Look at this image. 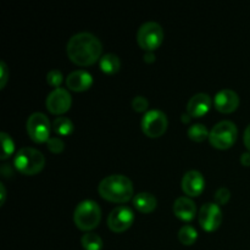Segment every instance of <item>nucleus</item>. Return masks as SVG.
Wrapping results in <instances>:
<instances>
[{
  "instance_id": "nucleus-1",
  "label": "nucleus",
  "mask_w": 250,
  "mask_h": 250,
  "mask_svg": "<svg viewBox=\"0 0 250 250\" xmlns=\"http://www.w3.org/2000/svg\"><path fill=\"white\" fill-rule=\"evenodd\" d=\"M67 55L75 63L87 66L94 63L102 54V42L93 33L80 32L76 33L67 42Z\"/></svg>"
},
{
  "instance_id": "nucleus-2",
  "label": "nucleus",
  "mask_w": 250,
  "mask_h": 250,
  "mask_svg": "<svg viewBox=\"0 0 250 250\" xmlns=\"http://www.w3.org/2000/svg\"><path fill=\"white\" fill-rule=\"evenodd\" d=\"M100 195L110 202L125 203L133 195V183L121 173L106 176L98 186Z\"/></svg>"
},
{
  "instance_id": "nucleus-3",
  "label": "nucleus",
  "mask_w": 250,
  "mask_h": 250,
  "mask_svg": "<svg viewBox=\"0 0 250 250\" xmlns=\"http://www.w3.org/2000/svg\"><path fill=\"white\" fill-rule=\"evenodd\" d=\"M102 219V209L99 204L92 199H85L78 203L73 214V220L78 229L89 231L98 226Z\"/></svg>"
},
{
  "instance_id": "nucleus-4",
  "label": "nucleus",
  "mask_w": 250,
  "mask_h": 250,
  "mask_svg": "<svg viewBox=\"0 0 250 250\" xmlns=\"http://www.w3.org/2000/svg\"><path fill=\"white\" fill-rule=\"evenodd\" d=\"M15 166L20 172L24 175H36L45 164V158L38 149L23 146L15 155Z\"/></svg>"
},
{
  "instance_id": "nucleus-5",
  "label": "nucleus",
  "mask_w": 250,
  "mask_h": 250,
  "mask_svg": "<svg viewBox=\"0 0 250 250\" xmlns=\"http://www.w3.org/2000/svg\"><path fill=\"white\" fill-rule=\"evenodd\" d=\"M237 126L229 120L217 122L209 133V141L215 148L227 149L236 142Z\"/></svg>"
},
{
  "instance_id": "nucleus-6",
  "label": "nucleus",
  "mask_w": 250,
  "mask_h": 250,
  "mask_svg": "<svg viewBox=\"0 0 250 250\" xmlns=\"http://www.w3.org/2000/svg\"><path fill=\"white\" fill-rule=\"evenodd\" d=\"M164 39L163 27L155 21L144 22L137 32V42L146 51H153L158 48Z\"/></svg>"
},
{
  "instance_id": "nucleus-7",
  "label": "nucleus",
  "mask_w": 250,
  "mask_h": 250,
  "mask_svg": "<svg viewBox=\"0 0 250 250\" xmlns=\"http://www.w3.org/2000/svg\"><path fill=\"white\" fill-rule=\"evenodd\" d=\"M27 132L29 137L37 143H43L49 141L50 134V121L43 112H33L27 119Z\"/></svg>"
},
{
  "instance_id": "nucleus-8",
  "label": "nucleus",
  "mask_w": 250,
  "mask_h": 250,
  "mask_svg": "<svg viewBox=\"0 0 250 250\" xmlns=\"http://www.w3.org/2000/svg\"><path fill=\"white\" fill-rule=\"evenodd\" d=\"M142 128L144 133L151 138L163 136L167 128V116L161 110H149L142 119Z\"/></svg>"
},
{
  "instance_id": "nucleus-9",
  "label": "nucleus",
  "mask_w": 250,
  "mask_h": 250,
  "mask_svg": "<svg viewBox=\"0 0 250 250\" xmlns=\"http://www.w3.org/2000/svg\"><path fill=\"white\" fill-rule=\"evenodd\" d=\"M134 221L133 210L126 205L114 208L107 216V225L114 232H124Z\"/></svg>"
},
{
  "instance_id": "nucleus-10",
  "label": "nucleus",
  "mask_w": 250,
  "mask_h": 250,
  "mask_svg": "<svg viewBox=\"0 0 250 250\" xmlns=\"http://www.w3.org/2000/svg\"><path fill=\"white\" fill-rule=\"evenodd\" d=\"M198 217L205 231H214L221 225L222 211L216 203H205L200 208Z\"/></svg>"
},
{
  "instance_id": "nucleus-11",
  "label": "nucleus",
  "mask_w": 250,
  "mask_h": 250,
  "mask_svg": "<svg viewBox=\"0 0 250 250\" xmlns=\"http://www.w3.org/2000/svg\"><path fill=\"white\" fill-rule=\"evenodd\" d=\"M72 98L65 88H54L48 94L45 100L46 109L53 114H62L67 111L71 106Z\"/></svg>"
},
{
  "instance_id": "nucleus-12",
  "label": "nucleus",
  "mask_w": 250,
  "mask_h": 250,
  "mask_svg": "<svg viewBox=\"0 0 250 250\" xmlns=\"http://www.w3.org/2000/svg\"><path fill=\"white\" fill-rule=\"evenodd\" d=\"M205 186L204 177L198 170H189L183 175L182 189L190 197H197L203 192Z\"/></svg>"
},
{
  "instance_id": "nucleus-13",
  "label": "nucleus",
  "mask_w": 250,
  "mask_h": 250,
  "mask_svg": "<svg viewBox=\"0 0 250 250\" xmlns=\"http://www.w3.org/2000/svg\"><path fill=\"white\" fill-rule=\"evenodd\" d=\"M239 97L234 90L224 88L215 95V107L221 112H232L238 107Z\"/></svg>"
},
{
  "instance_id": "nucleus-14",
  "label": "nucleus",
  "mask_w": 250,
  "mask_h": 250,
  "mask_svg": "<svg viewBox=\"0 0 250 250\" xmlns=\"http://www.w3.org/2000/svg\"><path fill=\"white\" fill-rule=\"evenodd\" d=\"M211 106V98L207 93H197L187 104V112L192 117H200L207 114Z\"/></svg>"
},
{
  "instance_id": "nucleus-15",
  "label": "nucleus",
  "mask_w": 250,
  "mask_h": 250,
  "mask_svg": "<svg viewBox=\"0 0 250 250\" xmlns=\"http://www.w3.org/2000/svg\"><path fill=\"white\" fill-rule=\"evenodd\" d=\"M92 75L84 70H75L66 77L67 87L72 90H78V92L88 89L92 85Z\"/></svg>"
},
{
  "instance_id": "nucleus-16",
  "label": "nucleus",
  "mask_w": 250,
  "mask_h": 250,
  "mask_svg": "<svg viewBox=\"0 0 250 250\" xmlns=\"http://www.w3.org/2000/svg\"><path fill=\"white\" fill-rule=\"evenodd\" d=\"M173 212L181 220L189 221L195 216L197 207L195 203L188 197H178L173 203Z\"/></svg>"
},
{
  "instance_id": "nucleus-17",
  "label": "nucleus",
  "mask_w": 250,
  "mask_h": 250,
  "mask_svg": "<svg viewBox=\"0 0 250 250\" xmlns=\"http://www.w3.org/2000/svg\"><path fill=\"white\" fill-rule=\"evenodd\" d=\"M158 200L155 195L149 192H141L134 195L133 205L141 212H151L156 208Z\"/></svg>"
},
{
  "instance_id": "nucleus-18",
  "label": "nucleus",
  "mask_w": 250,
  "mask_h": 250,
  "mask_svg": "<svg viewBox=\"0 0 250 250\" xmlns=\"http://www.w3.org/2000/svg\"><path fill=\"white\" fill-rule=\"evenodd\" d=\"M99 65L105 73H115L121 67V61L116 54L107 53L100 58Z\"/></svg>"
},
{
  "instance_id": "nucleus-19",
  "label": "nucleus",
  "mask_w": 250,
  "mask_h": 250,
  "mask_svg": "<svg viewBox=\"0 0 250 250\" xmlns=\"http://www.w3.org/2000/svg\"><path fill=\"white\" fill-rule=\"evenodd\" d=\"M83 248L85 250H102L103 248V239L95 232H87L81 238Z\"/></svg>"
},
{
  "instance_id": "nucleus-20",
  "label": "nucleus",
  "mask_w": 250,
  "mask_h": 250,
  "mask_svg": "<svg viewBox=\"0 0 250 250\" xmlns=\"http://www.w3.org/2000/svg\"><path fill=\"white\" fill-rule=\"evenodd\" d=\"M54 131L60 136H67L73 131V124L68 117L59 116L53 122Z\"/></svg>"
},
{
  "instance_id": "nucleus-21",
  "label": "nucleus",
  "mask_w": 250,
  "mask_h": 250,
  "mask_svg": "<svg viewBox=\"0 0 250 250\" xmlns=\"http://www.w3.org/2000/svg\"><path fill=\"white\" fill-rule=\"evenodd\" d=\"M198 237L197 229L190 225H185L178 231V239L185 246H192Z\"/></svg>"
},
{
  "instance_id": "nucleus-22",
  "label": "nucleus",
  "mask_w": 250,
  "mask_h": 250,
  "mask_svg": "<svg viewBox=\"0 0 250 250\" xmlns=\"http://www.w3.org/2000/svg\"><path fill=\"white\" fill-rule=\"evenodd\" d=\"M188 137L192 141L195 142H203L207 137H209L210 132L208 131L207 126L203 124H193L192 126L188 128Z\"/></svg>"
},
{
  "instance_id": "nucleus-23",
  "label": "nucleus",
  "mask_w": 250,
  "mask_h": 250,
  "mask_svg": "<svg viewBox=\"0 0 250 250\" xmlns=\"http://www.w3.org/2000/svg\"><path fill=\"white\" fill-rule=\"evenodd\" d=\"M0 139H1L2 144V151H1V159H6L7 156L11 155L15 150V143L12 141L11 136L7 134L6 132H1L0 133Z\"/></svg>"
},
{
  "instance_id": "nucleus-24",
  "label": "nucleus",
  "mask_w": 250,
  "mask_h": 250,
  "mask_svg": "<svg viewBox=\"0 0 250 250\" xmlns=\"http://www.w3.org/2000/svg\"><path fill=\"white\" fill-rule=\"evenodd\" d=\"M229 197H231V193H229V189L226 187H220L217 188V190L215 192L214 198L216 204L219 205H224L229 202Z\"/></svg>"
},
{
  "instance_id": "nucleus-25",
  "label": "nucleus",
  "mask_w": 250,
  "mask_h": 250,
  "mask_svg": "<svg viewBox=\"0 0 250 250\" xmlns=\"http://www.w3.org/2000/svg\"><path fill=\"white\" fill-rule=\"evenodd\" d=\"M62 78L63 77L61 71L56 70V68L49 71L48 75H46V81H48V83L55 88H59V85H60L61 82H62Z\"/></svg>"
},
{
  "instance_id": "nucleus-26",
  "label": "nucleus",
  "mask_w": 250,
  "mask_h": 250,
  "mask_svg": "<svg viewBox=\"0 0 250 250\" xmlns=\"http://www.w3.org/2000/svg\"><path fill=\"white\" fill-rule=\"evenodd\" d=\"M65 148V143L60 137H51L48 141V149L53 153H60Z\"/></svg>"
},
{
  "instance_id": "nucleus-27",
  "label": "nucleus",
  "mask_w": 250,
  "mask_h": 250,
  "mask_svg": "<svg viewBox=\"0 0 250 250\" xmlns=\"http://www.w3.org/2000/svg\"><path fill=\"white\" fill-rule=\"evenodd\" d=\"M148 100L144 97H142V95H137V97H134L133 100H132V106H133V109L136 110V111H146V110L148 109Z\"/></svg>"
},
{
  "instance_id": "nucleus-28",
  "label": "nucleus",
  "mask_w": 250,
  "mask_h": 250,
  "mask_svg": "<svg viewBox=\"0 0 250 250\" xmlns=\"http://www.w3.org/2000/svg\"><path fill=\"white\" fill-rule=\"evenodd\" d=\"M0 73H1V78H0V87L4 88L5 83L7 81V75H9V68H7L6 63L4 61H0Z\"/></svg>"
},
{
  "instance_id": "nucleus-29",
  "label": "nucleus",
  "mask_w": 250,
  "mask_h": 250,
  "mask_svg": "<svg viewBox=\"0 0 250 250\" xmlns=\"http://www.w3.org/2000/svg\"><path fill=\"white\" fill-rule=\"evenodd\" d=\"M244 144H246L247 148L250 150V124L247 126L246 131H244V137H243Z\"/></svg>"
},
{
  "instance_id": "nucleus-30",
  "label": "nucleus",
  "mask_w": 250,
  "mask_h": 250,
  "mask_svg": "<svg viewBox=\"0 0 250 250\" xmlns=\"http://www.w3.org/2000/svg\"><path fill=\"white\" fill-rule=\"evenodd\" d=\"M241 163L243 164L244 166H250V153H249V151L242 154V155H241Z\"/></svg>"
},
{
  "instance_id": "nucleus-31",
  "label": "nucleus",
  "mask_w": 250,
  "mask_h": 250,
  "mask_svg": "<svg viewBox=\"0 0 250 250\" xmlns=\"http://www.w3.org/2000/svg\"><path fill=\"white\" fill-rule=\"evenodd\" d=\"M154 59H155V56H154L153 51H146V54L144 55V60L148 61V62H151V61H154Z\"/></svg>"
},
{
  "instance_id": "nucleus-32",
  "label": "nucleus",
  "mask_w": 250,
  "mask_h": 250,
  "mask_svg": "<svg viewBox=\"0 0 250 250\" xmlns=\"http://www.w3.org/2000/svg\"><path fill=\"white\" fill-rule=\"evenodd\" d=\"M0 192H1V199H0V203H1V204H4L5 197H6V192H5V187L2 183H0Z\"/></svg>"
}]
</instances>
